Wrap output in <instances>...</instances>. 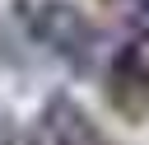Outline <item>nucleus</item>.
<instances>
[{
	"label": "nucleus",
	"mask_w": 149,
	"mask_h": 145,
	"mask_svg": "<svg viewBox=\"0 0 149 145\" xmlns=\"http://www.w3.org/2000/svg\"><path fill=\"white\" fill-rule=\"evenodd\" d=\"M23 23H28V37H33L37 47H47L65 70L88 75V70L98 65L102 33H98V23H93L79 5H70V0H37V5H28Z\"/></svg>",
	"instance_id": "f257e3e1"
},
{
	"label": "nucleus",
	"mask_w": 149,
	"mask_h": 145,
	"mask_svg": "<svg viewBox=\"0 0 149 145\" xmlns=\"http://www.w3.org/2000/svg\"><path fill=\"white\" fill-rule=\"evenodd\" d=\"M107 103H112V112H121L126 122H144V117H149V28L130 33V37L121 42V51L112 56Z\"/></svg>",
	"instance_id": "f03ea898"
},
{
	"label": "nucleus",
	"mask_w": 149,
	"mask_h": 145,
	"mask_svg": "<svg viewBox=\"0 0 149 145\" xmlns=\"http://www.w3.org/2000/svg\"><path fill=\"white\" fill-rule=\"evenodd\" d=\"M37 131H42V145H102L98 122L70 94H51L47 98V108L37 117Z\"/></svg>",
	"instance_id": "7ed1b4c3"
},
{
	"label": "nucleus",
	"mask_w": 149,
	"mask_h": 145,
	"mask_svg": "<svg viewBox=\"0 0 149 145\" xmlns=\"http://www.w3.org/2000/svg\"><path fill=\"white\" fill-rule=\"evenodd\" d=\"M112 5H130V9H149V0H112Z\"/></svg>",
	"instance_id": "20e7f679"
}]
</instances>
